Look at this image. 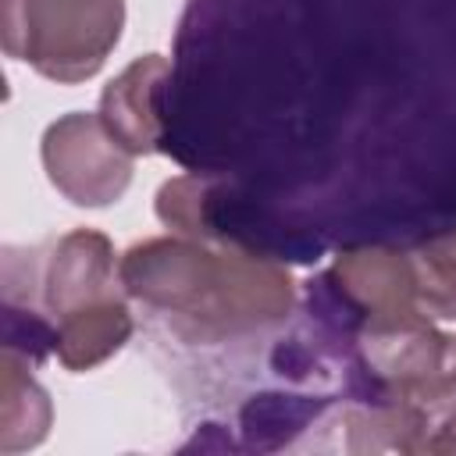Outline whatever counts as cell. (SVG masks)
I'll return each mask as SVG.
<instances>
[{"label":"cell","mask_w":456,"mask_h":456,"mask_svg":"<svg viewBox=\"0 0 456 456\" xmlns=\"http://www.w3.org/2000/svg\"><path fill=\"white\" fill-rule=\"evenodd\" d=\"M53 420L50 395L28 374V356L4 346L0 356V452L14 456L46 438Z\"/></svg>","instance_id":"cell-8"},{"label":"cell","mask_w":456,"mask_h":456,"mask_svg":"<svg viewBox=\"0 0 456 456\" xmlns=\"http://www.w3.org/2000/svg\"><path fill=\"white\" fill-rule=\"evenodd\" d=\"M125 28V0H0L4 53L50 82L93 78Z\"/></svg>","instance_id":"cell-4"},{"label":"cell","mask_w":456,"mask_h":456,"mask_svg":"<svg viewBox=\"0 0 456 456\" xmlns=\"http://www.w3.org/2000/svg\"><path fill=\"white\" fill-rule=\"evenodd\" d=\"M121 289L157 314H167L196 338H224L278 324L292 310L285 267L200 239H146L118 260Z\"/></svg>","instance_id":"cell-1"},{"label":"cell","mask_w":456,"mask_h":456,"mask_svg":"<svg viewBox=\"0 0 456 456\" xmlns=\"http://www.w3.org/2000/svg\"><path fill=\"white\" fill-rule=\"evenodd\" d=\"M360 360L353 392L360 403L406 406L435 420V413L456 410V335L435 324H413L395 331H360L353 338Z\"/></svg>","instance_id":"cell-5"},{"label":"cell","mask_w":456,"mask_h":456,"mask_svg":"<svg viewBox=\"0 0 456 456\" xmlns=\"http://www.w3.org/2000/svg\"><path fill=\"white\" fill-rule=\"evenodd\" d=\"M449 249H452V253H456V239H452V242H449Z\"/></svg>","instance_id":"cell-10"},{"label":"cell","mask_w":456,"mask_h":456,"mask_svg":"<svg viewBox=\"0 0 456 456\" xmlns=\"http://www.w3.org/2000/svg\"><path fill=\"white\" fill-rule=\"evenodd\" d=\"M50 185L75 207H110L132 185V153L107 132L100 114L71 110L43 132Z\"/></svg>","instance_id":"cell-6"},{"label":"cell","mask_w":456,"mask_h":456,"mask_svg":"<svg viewBox=\"0 0 456 456\" xmlns=\"http://www.w3.org/2000/svg\"><path fill=\"white\" fill-rule=\"evenodd\" d=\"M310 314L346 338L456 321V253L438 249H349L310 281Z\"/></svg>","instance_id":"cell-2"},{"label":"cell","mask_w":456,"mask_h":456,"mask_svg":"<svg viewBox=\"0 0 456 456\" xmlns=\"http://www.w3.org/2000/svg\"><path fill=\"white\" fill-rule=\"evenodd\" d=\"M121 271L103 232L75 228L61 235L39 267V314L50 328V353L64 370H93L132 335V314L121 299Z\"/></svg>","instance_id":"cell-3"},{"label":"cell","mask_w":456,"mask_h":456,"mask_svg":"<svg viewBox=\"0 0 456 456\" xmlns=\"http://www.w3.org/2000/svg\"><path fill=\"white\" fill-rule=\"evenodd\" d=\"M420 452H456V413H449L442 424H435V431L428 435Z\"/></svg>","instance_id":"cell-9"},{"label":"cell","mask_w":456,"mask_h":456,"mask_svg":"<svg viewBox=\"0 0 456 456\" xmlns=\"http://www.w3.org/2000/svg\"><path fill=\"white\" fill-rule=\"evenodd\" d=\"M167 75H171V64L160 53H146L132 61L118 78H110L100 96V118L107 132L132 157L153 153L164 142L160 100H164Z\"/></svg>","instance_id":"cell-7"}]
</instances>
